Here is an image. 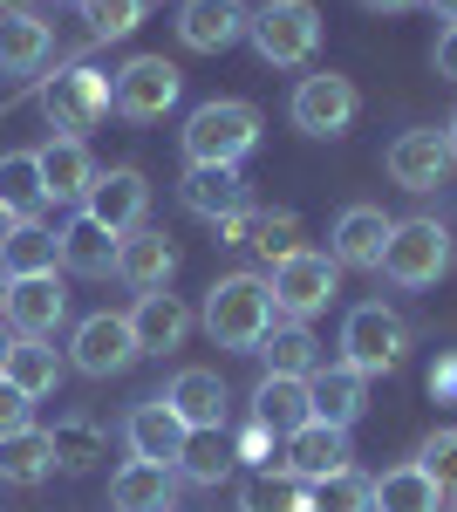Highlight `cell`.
Listing matches in <instances>:
<instances>
[{
  "instance_id": "cb8c5ba5",
  "label": "cell",
  "mask_w": 457,
  "mask_h": 512,
  "mask_svg": "<svg viewBox=\"0 0 457 512\" xmlns=\"http://www.w3.org/2000/svg\"><path fill=\"white\" fill-rule=\"evenodd\" d=\"M219 239H226V246H253L260 260L280 267L287 253H301V212H253V205H246L239 219L219 226Z\"/></svg>"
},
{
  "instance_id": "d4e9b609",
  "label": "cell",
  "mask_w": 457,
  "mask_h": 512,
  "mask_svg": "<svg viewBox=\"0 0 457 512\" xmlns=\"http://www.w3.org/2000/svg\"><path fill=\"white\" fill-rule=\"evenodd\" d=\"M164 403L185 417V431H219L226 424V383H219V369H178Z\"/></svg>"
},
{
  "instance_id": "ba28073f",
  "label": "cell",
  "mask_w": 457,
  "mask_h": 512,
  "mask_svg": "<svg viewBox=\"0 0 457 512\" xmlns=\"http://www.w3.org/2000/svg\"><path fill=\"white\" fill-rule=\"evenodd\" d=\"M178 89H185V76H178L164 55H137V62H123L110 76V110L130 117V123H157L178 103Z\"/></svg>"
},
{
  "instance_id": "ee69618b",
  "label": "cell",
  "mask_w": 457,
  "mask_h": 512,
  "mask_svg": "<svg viewBox=\"0 0 457 512\" xmlns=\"http://www.w3.org/2000/svg\"><path fill=\"white\" fill-rule=\"evenodd\" d=\"M430 390H437V396H457V362H444V369L430 376Z\"/></svg>"
},
{
  "instance_id": "c3c4849f",
  "label": "cell",
  "mask_w": 457,
  "mask_h": 512,
  "mask_svg": "<svg viewBox=\"0 0 457 512\" xmlns=\"http://www.w3.org/2000/svg\"><path fill=\"white\" fill-rule=\"evenodd\" d=\"M7 349H14V335H7V328H0V369H7Z\"/></svg>"
},
{
  "instance_id": "8fae6325",
  "label": "cell",
  "mask_w": 457,
  "mask_h": 512,
  "mask_svg": "<svg viewBox=\"0 0 457 512\" xmlns=\"http://www.w3.org/2000/svg\"><path fill=\"white\" fill-rule=\"evenodd\" d=\"M137 355L144 349H137V335H130V315H89L76 335H69V362H76L82 376H96V383H103V376H123Z\"/></svg>"
},
{
  "instance_id": "7c38bea8",
  "label": "cell",
  "mask_w": 457,
  "mask_h": 512,
  "mask_svg": "<svg viewBox=\"0 0 457 512\" xmlns=\"http://www.w3.org/2000/svg\"><path fill=\"white\" fill-rule=\"evenodd\" d=\"M144 205H151V185H144L137 164H110V171H96V185H89V198H82V212H89L96 226H110L116 239L144 226Z\"/></svg>"
},
{
  "instance_id": "2e32d148",
  "label": "cell",
  "mask_w": 457,
  "mask_h": 512,
  "mask_svg": "<svg viewBox=\"0 0 457 512\" xmlns=\"http://www.w3.org/2000/svg\"><path fill=\"white\" fill-rule=\"evenodd\" d=\"M178 274V246L171 233H151V226H137V233L116 239V280H130L137 294H157V287H171Z\"/></svg>"
},
{
  "instance_id": "7dc6e473",
  "label": "cell",
  "mask_w": 457,
  "mask_h": 512,
  "mask_svg": "<svg viewBox=\"0 0 457 512\" xmlns=\"http://www.w3.org/2000/svg\"><path fill=\"white\" fill-rule=\"evenodd\" d=\"M14 226H21V219H14V212L0 205V246H7V233H14Z\"/></svg>"
},
{
  "instance_id": "4fadbf2b",
  "label": "cell",
  "mask_w": 457,
  "mask_h": 512,
  "mask_svg": "<svg viewBox=\"0 0 457 512\" xmlns=\"http://www.w3.org/2000/svg\"><path fill=\"white\" fill-rule=\"evenodd\" d=\"M178 198H185V212L212 219V226H226V219H239V212H246L253 185L239 178V164H191L185 185H178Z\"/></svg>"
},
{
  "instance_id": "277c9868",
  "label": "cell",
  "mask_w": 457,
  "mask_h": 512,
  "mask_svg": "<svg viewBox=\"0 0 457 512\" xmlns=\"http://www.w3.org/2000/svg\"><path fill=\"white\" fill-rule=\"evenodd\" d=\"M410 349V321L396 315V308H382V301H362V308H348L342 321V362L348 369H362V376H389L396 362Z\"/></svg>"
},
{
  "instance_id": "bcb514c9",
  "label": "cell",
  "mask_w": 457,
  "mask_h": 512,
  "mask_svg": "<svg viewBox=\"0 0 457 512\" xmlns=\"http://www.w3.org/2000/svg\"><path fill=\"white\" fill-rule=\"evenodd\" d=\"M423 7H437V14H444V21L457 28V0H423Z\"/></svg>"
},
{
  "instance_id": "5bb4252c",
  "label": "cell",
  "mask_w": 457,
  "mask_h": 512,
  "mask_svg": "<svg viewBox=\"0 0 457 512\" xmlns=\"http://www.w3.org/2000/svg\"><path fill=\"white\" fill-rule=\"evenodd\" d=\"M246 28H253V14L239 0H185L178 7V41L191 55H219L232 41H246Z\"/></svg>"
},
{
  "instance_id": "5b68a950",
  "label": "cell",
  "mask_w": 457,
  "mask_h": 512,
  "mask_svg": "<svg viewBox=\"0 0 457 512\" xmlns=\"http://www.w3.org/2000/svg\"><path fill=\"white\" fill-rule=\"evenodd\" d=\"M451 274V233L437 219H396V233L382 246V280L396 287H437Z\"/></svg>"
},
{
  "instance_id": "6da1fadb",
  "label": "cell",
  "mask_w": 457,
  "mask_h": 512,
  "mask_svg": "<svg viewBox=\"0 0 457 512\" xmlns=\"http://www.w3.org/2000/svg\"><path fill=\"white\" fill-rule=\"evenodd\" d=\"M205 335L219 342V349H239L253 355L260 342H267V328L280 321V308H273V287L260 274H226L212 294H205Z\"/></svg>"
},
{
  "instance_id": "7bdbcfd3",
  "label": "cell",
  "mask_w": 457,
  "mask_h": 512,
  "mask_svg": "<svg viewBox=\"0 0 457 512\" xmlns=\"http://www.w3.org/2000/svg\"><path fill=\"white\" fill-rule=\"evenodd\" d=\"M267 437H273V431H260V424H253V431L239 437V444H232V451H239V458H253V465H260V451H267Z\"/></svg>"
},
{
  "instance_id": "603a6c76",
  "label": "cell",
  "mask_w": 457,
  "mask_h": 512,
  "mask_svg": "<svg viewBox=\"0 0 457 512\" xmlns=\"http://www.w3.org/2000/svg\"><path fill=\"white\" fill-rule=\"evenodd\" d=\"M110 506L116 512H178V465L130 458V465L110 478Z\"/></svg>"
},
{
  "instance_id": "f1b7e54d",
  "label": "cell",
  "mask_w": 457,
  "mask_h": 512,
  "mask_svg": "<svg viewBox=\"0 0 457 512\" xmlns=\"http://www.w3.org/2000/svg\"><path fill=\"white\" fill-rule=\"evenodd\" d=\"M253 355H267V376H301L307 383V376L321 369V342H314L307 321H273L267 342H260Z\"/></svg>"
},
{
  "instance_id": "3957f363",
  "label": "cell",
  "mask_w": 457,
  "mask_h": 512,
  "mask_svg": "<svg viewBox=\"0 0 457 512\" xmlns=\"http://www.w3.org/2000/svg\"><path fill=\"white\" fill-rule=\"evenodd\" d=\"M246 41L260 48V62H273V69H301L307 55L321 48V7L314 0H267L253 14Z\"/></svg>"
},
{
  "instance_id": "ac0fdd59",
  "label": "cell",
  "mask_w": 457,
  "mask_h": 512,
  "mask_svg": "<svg viewBox=\"0 0 457 512\" xmlns=\"http://www.w3.org/2000/svg\"><path fill=\"white\" fill-rule=\"evenodd\" d=\"M35 164H41L48 205H82L89 185H96V164H89V144H82V137H48L35 151Z\"/></svg>"
},
{
  "instance_id": "4dcf8cb0",
  "label": "cell",
  "mask_w": 457,
  "mask_h": 512,
  "mask_svg": "<svg viewBox=\"0 0 457 512\" xmlns=\"http://www.w3.org/2000/svg\"><path fill=\"white\" fill-rule=\"evenodd\" d=\"M55 472V437L48 431H14V437H0V478L7 485H41V478Z\"/></svg>"
},
{
  "instance_id": "d590c367",
  "label": "cell",
  "mask_w": 457,
  "mask_h": 512,
  "mask_svg": "<svg viewBox=\"0 0 457 512\" xmlns=\"http://www.w3.org/2000/svg\"><path fill=\"white\" fill-rule=\"evenodd\" d=\"M239 512H307V485L294 472H253L239 485Z\"/></svg>"
},
{
  "instance_id": "e575fe53",
  "label": "cell",
  "mask_w": 457,
  "mask_h": 512,
  "mask_svg": "<svg viewBox=\"0 0 457 512\" xmlns=\"http://www.w3.org/2000/svg\"><path fill=\"white\" fill-rule=\"evenodd\" d=\"M0 205H7L14 219H35L41 205H48V192H41V164H35V151H7V158H0Z\"/></svg>"
},
{
  "instance_id": "44dd1931",
  "label": "cell",
  "mask_w": 457,
  "mask_h": 512,
  "mask_svg": "<svg viewBox=\"0 0 457 512\" xmlns=\"http://www.w3.org/2000/svg\"><path fill=\"white\" fill-rule=\"evenodd\" d=\"M123 437H130V458H151V465H178V451H185V417L164 403V396H151V403H137L130 410V424H123Z\"/></svg>"
},
{
  "instance_id": "8d00e7d4",
  "label": "cell",
  "mask_w": 457,
  "mask_h": 512,
  "mask_svg": "<svg viewBox=\"0 0 457 512\" xmlns=\"http://www.w3.org/2000/svg\"><path fill=\"white\" fill-rule=\"evenodd\" d=\"M369 506H376V478H362L355 465L307 485V512H369Z\"/></svg>"
},
{
  "instance_id": "9c48e42d",
  "label": "cell",
  "mask_w": 457,
  "mask_h": 512,
  "mask_svg": "<svg viewBox=\"0 0 457 512\" xmlns=\"http://www.w3.org/2000/svg\"><path fill=\"white\" fill-rule=\"evenodd\" d=\"M362 110V96H355V82L335 76V69H321V76H301L294 82V103H287V117L301 137H342L348 123Z\"/></svg>"
},
{
  "instance_id": "d6a6232c",
  "label": "cell",
  "mask_w": 457,
  "mask_h": 512,
  "mask_svg": "<svg viewBox=\"0 0 457 512\" xmlns=\"http://www.w3.org/2000/svg\"><path fill=\"white\" fill-rule=\"evenodd\" d=\"M232 465H239V451H232L226 424L219 431H191L185 451H178V478H191V485H219Z\"/></svg>"
},
{
  "instance_id": "816d5d0a",
  "label": "cell",
  "mask_w": 457,
  "mask_h": 512,
  "mask_svg": "<svg viewBox=\"0 0 457 512\" xmlns=\"http://www.w3.org/2000/svg\"><path fill=\"white\" fill-rule=\"evenodd\" d=\"M444 512H457V492H451V499H444Z\"/></svg>"
},
{
  "instance_id": "d6986e66",
  "label": "cell",
  "mask_w": 457,
  "mask_h": 512,
  "mask_svg": "<svg viewBox=\"0 0 457 512\" xmlns=\"http://www.w3.org/2000/svg\"><path fill=\"white\" fill-rule=\"evenodd\" d=\"M307 403H314V424L348 431V424L362 417V403H369V376L348 369V362H321V369L307 376Z\"/></svg>"
},
{
  "instance_id": "db71d44e",
  "label": "cell",
  "mask_w": 457,
  "mask_h": 512,
  "mask_svg": "<svg viewBox=\"0 0 457 512\" xmlns=\"http://www.w3.org/2000/svg\"><path fill=\"white\" fill-rule=\"evenodd\" d=\"M76 7H82V0H76Z\"/></svg>"
},
{
  "instance_id": "b9f144b4",
  "label": "cell",
  "mask_w": 457,
  "mask_h": 512,
  "mask_svg": "<svg viewBox=\"0 0 457 512\" xmlns=\"http://www.w3.org/2000/svg\"><path fill=\"white\" fill-rule=\"evenodd\" d=\"M437 76L457 82V28H444V41H437Z\"/></svg>"
},
{
  "instance_id": "4316f807",
  "label": "cell",
  "mask_w": 457,
  "mask_h": 512,
  "mask_svg": "<svg viewBox=\"0 0 457 512\" xmlns=\"http://www.w3.org/2000/svg\"><path fill=\"white\" fill-rule=\"evenodd\" d=\"M55 239H62V267H69V274H82V280L116 274V233H110V226H96L89 212H76Z\"/></svg>"
},
{
  "instance_id": "f546056e",
  "label": "cell",
  "mask_w": 457,
  "mask_h": 512,
  "mask_svg": "<svg viewBox=\"0 0 457 512\" xmlns=\"http://www.w3.org/2000/svg\"><path fill=\"white\" fill-rule=\"evenodd\" d=\"M48 48H55L48 21H35L28 7H21V14H0V69L28 76V69H41V62H48Z\"/></svg>"
},
{
  "instance_id": "9a60e30c",
  "label": "cell",
  "mask_w": 457,
  "mask_h": 512,
  "mask_svg": "<svg viewBox=\"0 0 457 512\" xmlns=\"http://www.w3.org/2000/svg\"><path fill=\"white\" fill-rule=\"evenodd\" d=\"M396 233V219L382 212V205H348L342 219H335V267H362V274H382V246Z\"/></svg>"
},
{
  "instance_id": "7a4b0ae2",
  "label": "cell",
  "mask_w": 457,
  "mask_h": 512,
  "mask_svg": "<svg viewBox=\"0 0 457 512\" xmlns=\"http://www.w3.org/2000/svg\"><path fill=\"white\" fill-rule=\"evenodd\" d=\"M260 144V110L246 96H219V103H198L185 123V158L191 164H239Z\"/></svg>"
},
{
  "instance_id": "7402d4cb",
  "label": "cell",
  "mask_w": 457,
  "mask_h": 512,
  "mask_svg": "<svg viewBox=\"0 0 457 512\" xmlns=\"http://www.w3.org/2000/svg\"><path fill=\"white\" fill-rule=\"evenodd\" d=\"M280 444H287L280 472H294L301 485L348 472V431H335V424H301V431H294V437H280Z\"/></svg>"
},
{
  "instance_id": "681fc988",
  "label": "cell",
  "mask_w": 457,
  "mask_h": 512,
  "mask_svg": "<svg viewBox=\"0 0 457 512\" xmlns=\"http://www.w3.org/2000/svg\"><path fill=\"white\" fill-rule=\"evenodd\" d=\"M444 144H451V164H457V117H451V130H444Z\"/></svg>"
},
{
  "instance_id": "ffe728a7",
  "label": "cell",
  "mask_w": 457,
  "mask_h": 512,
  "mask_svg": "<svg viewBox=\"0 0 457 512\" xmlns=\"http://www.w3.org/2000/svg\"><path fill=\"white\" fill-rule=\"evenodd\" d=\"M130 335H137V349H144V355L185 349L191 308L178 301V294H171V287H157V294H137V308H130Z\"/></svg>"
},
{
  "instance_id": "836d02e7",
  "label": "cell",
  "mask_w": 457,
  "mask_h": 512,
  "mask_svg": "<svg viewBox=\"0 0 457 512\" xmlns=\"http://www.w3.org/2000/svg\"><path fill=\"white\" fill-rule=\"evenodd\" d=\"M0 376H7L14 390H28V396L41 403V396L62 383V355L48 349V342H14V349H7V369H0Z\"/></svg>"
},
{
  "instance_id": "8992f818",
  "label": "cell",
  "mask_w": 457,
  "mask_h": 512,
  "mask_svg": "<svg viewBox=\"0 0 457 512\" xmlns=\"http://www.w3.org/2000/svg\"><path fill=\"white\" fill-rule=\"evenodd\" d=\"M273 308L287 321H314L335 294H342V267H335V253H314V246H301V253H287L280 267H273Z\"/></svg>"
},
{
  "instance_id": "60d3db41",
  "label": "cell",
  "mask_w": 457,
  "mask_h": 512,
  "mask_svg": "<svg viewBox=\"0 0 457 512\" xmlns=\"http://www.w3.org/2000/svg\"><path fill=\"white\" fill-rule=\"evenodd\" d=\"M28 424H35V396H28V390H14V383L0 376V437L28 431Z\"/></svg>"
},
{
  "instance_id": "f907efd6",
  "label": "cell",
  "mask_w": 457,
  "mask_h": 512,
  "mask_svg": "<svg viewBox=\"0 0 457 512\" xmlns=\"http://www.w3.org/2000/svg\"><path fill=\"white\" fill-rule=\"evenodd\" d=\"M21 7H28V0H0V14H21Z\"/></svg>"
},
{
  "instance_id": "f35d334b",
  "label": "cell",
  "mask_w": 457,
  "mask_h": 512,
  "mask_svg": "<svg viewBox=\"0 0 457 512\" xmlns=\"http://www.w3.org/2000/svg\"><path fill=\"white\" fill-rule=\"evenodd\" d=\"M417 465H423V478L451 499L457 492V424H444V431H430L423 437V451H417Z\"/></svg>"
},
{
  "instance_id": "74e56055",
  "label": "cell",
  "mask_w": 457,
  "mask_h": 512,
  "mask_svg": "<svg viewBox=\"0 0 457 512\" xmlns=\"http://www.w3.org/2000/svg\"><path fill=\"white\" fill-rule=\"evenodd\" d=\"M144 7H151V0H82V21H89L96 41H123L144 21Z\"/></svg>"
},
{
  "instance_id": "484cf974",
  "label": "cell",
  "mask_w": 457,
  "mask_h": 512,
  "mask_svg": "<svg viewBox=\"0 0 457 512\" xmlns=\"http://www.w3.org/2000/svg\"><path fill=\"white\" fill-rule=\"evenodd\" d=\"M253 424L273 431V437H294L301 424H314V403H307L301 376H260V390H253Z\"/></svg>"
},
{
  "instance_id": "1f68e13d",
  "label": "cell",
  "mask_w": 457,
  "mask_h": 512,
  "mask_svg": "<svg viewBox=\"0 0 457 512\" xmlns=\"http://www.w3.org/2000/svg\"><path fill=\"white\" fill-rule=\"evenodd\" d=\"M369 512H444V492L423 478V465L410 458V465H396V472L376 478V506Z\"/></svg>"
},
{
  "instance_id": "e0dca14e",
  "label": "cell",
  "mask_w": 457,
  "mask_h": 512,
  "mask_svg": "<svg viewBox=\"0 0 457 512\" xmlns=\"http://www.w3.org/2000/svg\"><path fill=\"white\" fill-rule=\"evenodd\" d=\"M444 171H451V144H444V130H403V137L389 144V178H396L403 192H437Z\"/></svg>"
},
{
  "instance_id": "30bf717a",
  "label": "cell",
  "mask_w": 457,
  "mask_h": 512,
  "mask_svg": "<svg viewBox=\"0 0 457 512\" xmlns=\"http://www.w3.org/2000/svg\"><path fill=\"white\" fill-rule=\"evenodd\" d=\"M0 321L14 342H48L62 321H69V294L55 274H35V280H7V301H0Z\"/></svg>"
},
{
  "instance_id": "f6af8a7d",
  "label": "cell",
  "mask_w": 457,
  "mask_h": 512,
  "mask_svg": "<svg viewBox=\"0 0 457 512\" xmlns=\"http://www.w3.org/2000/svg\"><path fill=\"white\" fill-rule=\"evenodd\" d=\"M369 14H403V7H417V0H362Z\"/></svg>"
},
{
  "instance_id": "ab89813d",
  "label": "cell",
  "mask_w": 457,
  "mask_h": 512,
  "mask_svg": "<svg viewBox=\"0 0 457 512\" xmlns=\"http://www.w3.org/2000/svg\"><path fill=\"white\" fill-rule=\"evenodd\" d=\"M55 472H89L96 458H103V437H96V424H55Z\"/></svg>"
},
{
  "instance_id": "f5cc1de1",
  "label": "cell",
  "mask_w": 457,
  "mask_h": 512,
  "mask_svg": "<svg viewBox=\"0 0 457 512\" xmlns=\"http://www.w3.org/2000/svg\"><path fill=\"white\" fill-rule=\"evenodd\" d=\"M0 301H7V274H0Z\"/></svg>"
},
{
  "instance_id": "83f0119b",
  "label": "cell",
  "mask_w": 457,
  "mask_h": 512,
  "mask_svg": "<svg viewBox=\"0 0 457 512\" xmlns=\"http://www.w3.org/2000/svg\"><path fill=\"white\" fill-rule=\"evenodd\" d=\"M55 267H62V239L48 226H35V219H21L7 233V246H0V274L7 280H35V274H55Z\"/></svg>"
},
{
  "instance_id": "52a82bcc",
  "label": "cell",
  "mask_w": 457,
  "mask_h": 512,
  "mask_svg": "<svg viewBox=\"0 0 457 512\" xmlns=\"http://www.w3.org/2000/svg\"><path fill=\"white\" fill-rule=\"evenodd\" d=\"M103 110H110V76L89 69V62H76V69H62V76L41 82V117H48L55 137H82V130H96Z\"/></svg>"
}]
</instances>
